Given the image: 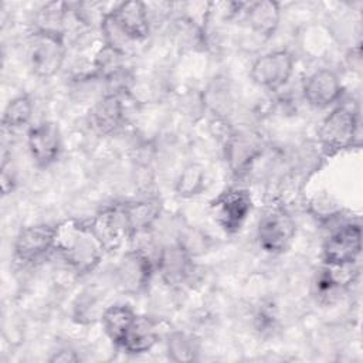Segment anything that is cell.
I'll list each match as a JSON object with an SVG mask.
<instances>
[{
	"label": "cell",
	"mask_w": 363,
	"mask_h": 363,
	"mask_svg": "<svg viewBox=\"0 0 363 363\" xmlns=\"http://www.w3.org/2000/svg\"><path fill=\"white\" fill-rule=\"evenodd\" d=\"M64 35L34 31L30 48V65L38 78L54 77L65 60Z\"/></svg>",
	"instance_id": "8992f818"
},
{
	"label": "cell",
	"mask_w": 363,
	"mask_h": 363,
	"mask_svg": "<svg viewBox=\"0 0 363 363\" xmlns=\"http://www.w3.org/2000/svg\"><path fill=\"white\" fill-rule=\"evenodd\" d=\"M27 146L34 163L45 169L51 166L61 153V132L57 123L43 121L33 125L27 132Z\"/></svg>",
	"instance_id": "9c48e42d"
},
{
	"label": "cell",
	"mask_w": 363,
	"mask_h": 363,
	"mask_svg": "<svg viewBox=\"0 0 363 363\" xmlns=\"http://www.w3.org/2000/svg\"><path fill=\"white\" fill-rule=\"evenodd\" d=\"M91 227L104 245L105 252L116 251L125 238L130 235L123 207L118 204L102 208L92 218Z\"/></svg>",
	"instance_id": "7c38bea8"
},
{
	"label": "cell",
	"mask_w": 363,
	"mask_h": 363,
	"mask_svg": "<svg viewBox=\"0 0 363 363\" xmlns=\"http://www.w3.org/2000/svg\"><path fill=\"white\" fill-rule=\"evenodd\" d=\"M296 225L292 216L278 204L269 206L259 217L257 227V241L262 251L278 255L285 252L294 237Z\"/></svg>",
	"instance_id": "3957f363"
},
{
	"label": "cell",
	"mask_w": 363,
	"mask_h": 363,
	"mask_svg": "<svg viewBox=\"0 0 363 363\" xmlns=\"http://www.w3.org/2000/svg\"><path fill=\"white\" fill-rule=\"evenodd\" d=\"M33 101L28 95H17L9 101L3 112V128L9 130L26 126L33 116Z\"/></svg>",
	"instance_id": "7402d4cb"
},
{
	"label": "cell",
	"mask_w": 363,
	"mask_h": 363,
	"mask_svg": "<svg viewBox=\"0 0 363 363\" xmlns=\"http://www.w3.org/2000/svg\"><path fill=\"white\" fill-rule=\"evenodd\" d=\"M295 57L288 50H274L258 57L251 67V79L261 88L278 91L294 74Z\"/></svg>",
	"instance_id": "5b68a950"
},
{
	"label": "cell",
	"mask_w": 363,
	"mask_h": 363,
	"mask_svg": "<svg viewBox=\"0 0 363 363\" xmlns=\"http://www.w3.org/2000/svg\"><path fill=\"white\" fill-rule=\"evenodd\" d=\"M105 45L128 55V48L147 38L149 16L142 1H123L105 13L101 20Z\"/></svg>",
	"instance_id": "7a4b0ae2"
},
{
	"label": "cell",
	"mask_w": 363,
	"mask_h": 363,
	"mask_svg": "<svg viewBox=\"0 0 363 363\" xmlns=\"http://www.w3.org/2000/svg\"><path fill=\"white\" fill-rule=\"evenodd\" d=\"M211 210L218 225L225 233L234 234L241 230L252 211V199L248 190L233 187L213 200Z\"/></svg>",
	"instance_id": "52a82bcc"
},
{
	"label": "cell",
	"mask_w": 363,
	"mask_h": 363,
	"mask_svg": "<svg viewBox=\"0 0 363 363\" xmlns=\"http://www.w3.org/2000/svg\"><path fill=\"white\" fill-rule=\"evenodd\" d=\"M55 225L34 224L24 227L14 241V257L20 262H35L54 250Z\"/></svg>",
	"instance_id": "30bf717a"
},
{
	"label": "cell",
	"mask_w": 363,
	"mask_h": 363,
	"mask_svg": "<svg viewBox=\"0 0 363 363\" xmlns=\"http://www.w3.org/2000/svg\"><path fill=\"white\" fill-rule=\"evenodd\" d=\"M159 340L157 323L150 316H136L119 347L128 354H142L153 349Z\"/></svg>",
	"instance_id": "2e32d148"
},
{
	"label": "cell",
	"mask_w": 363,
	"mask_h": 363,
	"mask_svg": "<svg viewBox=\"0 0 363 363\" xmlns=\"http://www.w3.org/2000/svg\"><path fill=\"white\" fill-rule=\"evenodd\" d=\"M362 251L360 224L349 223L333 231L323 244V261L332 267L353 265Z\"/></svg>",
	"instance_id": "ba28073f"
},
{
	"label": "cell",
	"mask_w": 363,
	"mask_h": 363,
	"mask_svg": "<svg viewBox=\"0 0 363 363\" xmlns=\"http://www.w3.org/2000/svg\"><path fill=\"white\" fill-rule=\"evenodd\" d=\"M153 262L142 250L128 251L116 267V282L123 292H142L152 277Z\"/></svg>",
	"instance_id": "8fae6325"
},
{
	"label": "cell",
	"mask_w": 363,
	"mask_h": 363,
	"mask_svg": "<svg viewBox=\"0 0 363 363\" xmlns=\"http://www.w3.org/2000/svg\"><path fill=\"white\" fill-rule=\"evenodd\" d=\"M245 13L251 30L264 38L272 37L279 26L281 9L277 1L259 0L250 3Z\"/></svg>",
	"instance_id": "ac0fdd59"
},
{
	"label": "cell",
	"mask_w": 363,
	"mask_h": 363,
	"mask_svg": "<svg viewBox=\"0 0 363 363\" xmlns=\"http://www.w3.org/2000/svg\"><path fill=\"white\" fill-rule=\"evenodd\" d=\"M204 189V170L199 164L186 166L177 177L176 193L180 197L189 199L200 194Z\"/></svg>",
	"instance_id": "603a6c76"
},
{
	"label": "cell",
	"mask_w": 363,
	"mask_h": 363,
	"mask_svg": "<svg viewBox=\"0 0 363 363\" xmlns=\"http://www.w3.org/2000/svg\"><path fill=\"white\" fill-rule=\"evenodd\" d=\"M122 207L130 235L147 230L160 213V206L156 200H139L122 204Z\"/></svg>",
	"instance_id": "44dd1931"
},
{
	"label": "cell",
	"mask_w": 363,
	"mask_h": 363,
	"mask_svg": "<svg viewBox=\"0 0 363 363\" xmlns=\"http://www.w3.org/2000/svg\"><path fill=\"white\" fill-rule=\"evenodd\" d=\"M136 316L138 315L129 305L116 303V305L108 306L102 312L101 322H102V328H104L106 336L116 346H119L122 343L125 335L130 329L132 323L135 322Z\"/></svg>",
	"instance_id": "d6986e66"
},
{
	"label": "cell",
	"mask_w": 363,
	"mask_h": 363,
	"mask_svg": "<svg viewBox=\"0 0 363 363\" xmlns=\"http://www.w3.org/2000/svg\"><path fill=\"white\" fill-rule=\"evenodd\" d=\"M71 4L65 1H50L45 3L35 16V30L41 33L64 35L65 21Z\"/></svg>",
	"instance_id": "ffe728a7"
},
{
	"label": "cell",
	"mask_w": 363,
	"mask_h": 363,
	"mask_svg": "<svg viewBox=\"0 0 363 363\" xmlns=\"http://www.w3.org/2000/svg\"><path fill=\"white\" fill-rule=\"evenodd\" d=\"M359 122L353 109L339 105L320 123L318 138L326 155H335L350 147L357 133Z\"/></svg>",
	"instance_id": "277c9868"
},
{
	"label": "cell",
	"mask_w": 363,
	"mask_h": 363,
	"mask_svg": "<svg viewBox=\"0 0 363 363\" xmlns=\"http://www.w3.org/2000/svg\"><path fill=\"white\" fill-rule=\"evenodd\" d=\"M199 346L197 342L193 339V336L183 333V332H174L169 336L167 340V356L173 362H191L197 357Z\"/></svg>",
	"instance_id": "cb8c5ba5"
},
{
	"label": "cell",
	"mask_w": 363,
	"mask_h": 363,
	"mask_svg": "<svg viewBox=\"0 0 363 363\" xmlns=\"http://www.w3.org/2000/svg\"><path fill=\"white\" fill-rule=\"evenodd\" d=\"M262 152V140L259 135L250 130L231 132L225 138V160L233 173L241 174L247 172L252 162Z\"/></svg>",
	"instance_id": "4fadbf2b"
},
{
	"label": "cell",
	"mask_w": 363,
	"mask_h": 363,
	"mask_svg": "<svg viewBox=\"0 0 363 363\" xmlns=\"http://www.w3.org/2000/svg\"><path fill=\"white\" fill-rule=\"evenodd\" d=\"M125 113L118 94H106L91 109L89 123L98 135H109L121 128Z\"/></svg>",
	"instance_id": "9a60e30c"
},
{
	"label": "cell",
	"mask_w": 363,
	"mask_h": 363,
	"mask_svg": "<svg viewBox=\"0 0 363 363\" xmlns=\"http://www.w3.org/2000/svg\"><path fill=\"white\" fill-rule=\"evenodd\" d=\"M54 251L78 275L92 272L105 254V248L94 233L91 223L75 218L55 225Z\"/></svg>",
	"instance_id": "6da1fadb"
},
{
	"label": "cell",
	"mask_w": 363,
	"mask_h": 363,
	"mask_svg": "<svg viewBox=\"0 0 363 363\" xmlns=\"http://www.w3.org/2000/svg\"><path fill=\"white\" fill-rule=\"evenodd\" d=\"M48 360L52 362V363H77L81 359H79V356L77 354L75 350H72V349H61V350L55 352Z\"/></svg>",
	"instance_id": "d4e9b609"
},
{
	"label": "cell",
	"mask_w": 363,
	"mask_h": 363,
	"mask_svg": "<svg viewBox=\"0 0 363 363\" xmlns=\"http://www.w3.org/2000/svg\"><path fill=\"white\" fill-rule=\"evenodd\" d=\"M342 82L330 69H318L311 74L303 82V98L318 109L328 108L339 101L342 95Z\"/></svg>",
	"instance_id": "5bb4252c"
},
{
	"label": "cell",
	"mask_w": 363,
	"mask_h": 363,
	"mask_svg": "<svg viewBox=\"0 0 363 363\" xmlns=\"http://www.w3.org/2000/svg\"><path fill=\"white\" fill-rule=\"evenodd\" d=\"M162 278L169 285H177L184 281L191 268L187 250L182 244H172L162 250L157 264Z\"/></svg>",
	"instance_id": "e0dca14e"
}]
</instances>
